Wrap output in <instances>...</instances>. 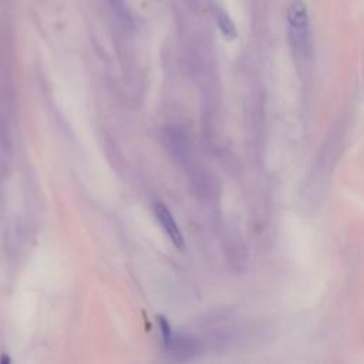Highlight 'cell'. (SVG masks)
<instances>
[{
	"label": "cell",
	"mask_w": 364,
	"mask_h": 364,
	"mask_svg": "<svg viewBox=\"0 0 364 364\" xmlns=\"http://www.w3.org/2000/svg\"><path fill=\"white\" fill-rule=\"evenodd\" d=\"M289 38L294 53L306 58L309 55V11L301 0H291L287 11Z\"/></svg>",
	"instance_id": "6da1fadb"
},
{
	"label": "cell",
	"mask_w": 364,
	"mask_h": 364,
	"mask_svg": "<svg viewBox=\"0 0 364 364\" xmlns=\"http://www.w3.org/2000/svg\"><path fill=\"white\" fill-rule=\"evenodd\" d=\"M155 213H156V218H158L159 223L162 225L164 230L166 232V235H168L169 239L172 240V243H173L178 249H183V236H182V233H181V230H179L176 222L173 220V216L171 215L169 209H168L164 203L158 202V203L155 205Z\"/></svg>",
	"instance_id": "7a4b0ae2"
},
{
	"label": "cell",
	"mask_w": 364,
	"mask_h": 364,
	"mask_svg": "<svg viewBox=\"0 0 364 364\" xmlns=\"http://www.w3.org/2000/svg\"><path fill=\"white\" fill-rule=\"evenodd\" d=\"M216 21H218V27L222 33V36L228 40V41H232L237 37V31H236V26L235 23L232 21L230 16L223 11V10H219L218 14H216Z\"/></svg>",
	"instance_id": "3957f363"
},
{
	"label": "cell",
	"mask_w": 364,
	"mask_h": 364,
	"mask_svg": "<svg viewBox=\"0 0 364 364\" xmlns=\"http://www.w3.org/2000/svg\"><path fill=\"white\" fill-rule=\"evenodd\" d=\"M112 7L118 11V14H125L127 13V4L125 0H109Z\"/></svg>",
	"instance_id": "277c9868"
}]
</instances>
